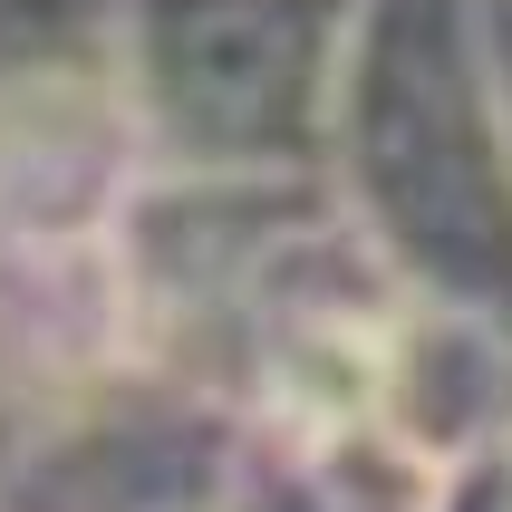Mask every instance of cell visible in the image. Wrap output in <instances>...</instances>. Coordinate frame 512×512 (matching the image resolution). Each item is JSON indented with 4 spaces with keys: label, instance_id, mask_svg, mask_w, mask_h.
I'll use <instances>...</instances> for the list:
<instances>
[{
    "label": "cell",
    "instance_id": "cell-1",
    "mask_svg": "<svg viewBox=\"0 0 512 512\" xmlns=\"http://www.w3.org/2000/svg\"><path fill=\"white\" fill-rule=\"evenodd\" d=\"M319 174L406 290L512 319V107L484 0H358Z\"/></svg>",
    "mask_w": 512,
    "mask_h": 512
},
{
    "label": "cell",
    "instance_id": "cell-2",
    "mask_svg": "<svg viewBox=\"0 0 512 512\" xmlns=\"http://www.w3.org/2000/svg\"><path fill=\"white\" fill-rule=\"evenodd\" d=\"M358 0H116V87L145 165L319 174Z\"/></svg>",
    "mask_w": 512,
    "mask_h": 512
},
{
    "label": "cell",
    "instance_id": "cell-3",
    "mask_svg": "<svg viewBox=\"0 0 512 512\" xmlns=\"http://www.w3.org/2000/svg\"><path fill=\"white\" fill-rule=\"evenodd\" d=\"M242 416L165 358H126L0 445V512H213Z\"/></svg>",
    "mask_w": 512,
    "mask_h": 512
},
{
    "label": "cell",
    "instance_id": "cell-4",
    "mask_svg": "<svg viewBox=\"0 0 512 512\" xmlns=\"http://www.w3.org/2000/svg\"><path fill=\"white\" fill-rule=\"evenodd\" d=\"M512 426V319L406 290L377 348V435L426 474L493 455Z\"/></svg>",
    "mask_w": 512,
    "mask_h": 512
},
{
    "label": "cell",
    "instance_id": "cell-5",
    "mask_svg": "<svg viewBox=\"0 0 512 512\" xmlns=\"http://www.w3.org/2000/svg\"><path fill=\"white\" fill-rule=\"evenodd\" d=\"M213 512H435V474L397 455L387 435H261L242 426V455Z\"/></svg>",
    "mask_w": 512,
    "mask_h": 512
},
{
    "label": "cell",
    "instance_id": "cell-6",
    "mask_svg": "<svg viewBox=\"0 0 512 512\" xmlns=\"http://www.w3.org/2000/svg\"><path fill=\"white\" fill-rule=\"evenodd\" d=\"M116 78V0H0V87Z\"/></svg>",
    "mask_w": 512,
    "mask_h": 512
},
{
    "label": "cell",
    "instance_id": "cell-7",
    "mask_svg": "<svg viewBox=\"0 0 512 512\" xmlns=\"http://www.w3.org/2000/svg\"><path fill=\"white\" fill-rule=\"evenodd\" d=\"M484 49H493V78H503V107H512V0H484Z\"/></svg>",
    "mask_w": 512,
    "mask_h": 512
},
{
    "label": "cell",
    "instance_id": "cell-8",
    "mask_svg": "<svg viewBox=\"0 0 512 512\" xmlns=\"http://www.w3.org/2000/svg\"><path fill=\"white\" fill-rule=\"evenodd\" d=\"M484 474H493V493H503V512H512V426H503V445L484 455Z\"/></svg>",
    "mask_w": 512,
    "mask_h": 512
}]
</instances>
